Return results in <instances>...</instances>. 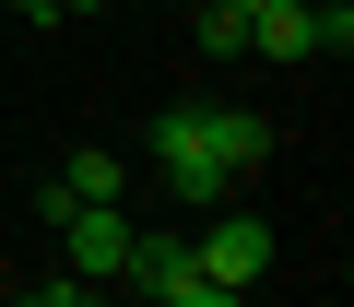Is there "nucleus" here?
Returning <instances> with one entry per match:
<instances>
[{"mask_svg": "<svg viewBox=\"0 0 354 307\" xmlns=\"http://www.w3.org/2000/svg\"><path fill=\"white\" fill-rule=\"evenodd\" d=\"M153 178L177 189V201H236V166H225V154H213V106H165L153 118Z\"/></svg>", "mask_w": 354, "mask_h": 307, "instance_id": "obj_1", "label": "nucleus"}, {"mask_svg": "<svg viewBox=\"0 0 354 307\" xmlns=\"http://www.w3.org/2000/svg\"><path fill=\"white\" fill-rule=\"evenodd\" d=\"M118 283H130V295H153V307H236V295L201 272V248H189V236H130Z\"/></svg>", "mask_w": 354, "mask_h": 307, "instance_id": "obj_2", "label": "nucleus"}, {"mask_svg": "<svg viewBox=\"0 0 354 307\" xmlns=\"http://www.w3.org/2000/svg\"><path fill=\"white\" fill-rule=\"evenodd\" d=\"M189 248H201V272H213V283H225V295H248V283H260V272H272V225H260V213H236V201H213V213H201V236H189Z\"/></svg>", "mask_w": 354, "mask_h": 307, "instance_id": "obj_3", "label": "nucleus"}, {"mask_svg": "<svg viewBox=\"0 0 354 307\" xmlns=\"http://www.w3.org/2000/svg\"><path fill=\"white\" fill-rule=\"evenodd\" d=\"M130 236H142V225H130L118 201H71V213H59V248H71L59 272H83V283H118V260H130Z\"/></svg>", "mask_w": 354, "mask_h": 307, "instance_id": "obj_4", "label": "nucleus"}, {"mask_svg": "<svg viewBox=\"0 0 354 307\" xmlns=\"http://www.w3.org/2000/svg\"><path fill=\"white\" fill-rule=\"evenodd\" d=\"M71 201H130V166H118V154H106V142H83V154H71V166L48 178V225H59Z\"/></svg>", "mask_w": 354, "mask_h": 307, "instance_id": "obj_5", "label": "nucleus"}, {"mask_svg": "<svg viewBox=\"0 0 354 307\" xmlns=\"http://www.w3.org/2000/svg\"><path fill=\"white\" fill-rule=\"evenodd\" d=\"M248 48L260 59H319V0H260V12H248Z\"/></svg>", "mask_w": 354, "mask_h": 307, "instance_id": "obj_6", "label": "nucleus"}, {"mask_svg": "<svg viewBox=\"0 0 354 307\" xmlns=\"http://www.w3.org/2000/svg\"><path fill=\"white\" fill-rule=\"evenodd\" d=\"M213 154H225V166L248 178L260 154H272V118H248V106H213Z\"/></svg>", "mask_w": 354, "mask_h": 307, "instance_id": "obj_7", "label": "nucleus"}, {"mask_svg": "<svg viewBox=\"0 0 354 307\" xmlns=\"http://www.w3.org/2000/svg\"><path fill=\"white\" fill-rule=\"evenodd\" d=\"M12 12H36V24H59V0H12Z\"/></svg>", "mask_w": 354, "mask_h": 307, "instance_id": "obj_8", "label": "nucleus"}, {"mask_svg": "<svg viewBox=\"0 0 354 307\" xmlns=\"http://www.w3.org/2000/svg\"><path fill=\"white\" fill-rule=\"evenodd\" d=\"M59 12H106V0H59Z\"/></svg>", "mask_w": 354, "mask_h": 307, "instance_id": "obj_9", "label": "nucleus"}]
</instances>
